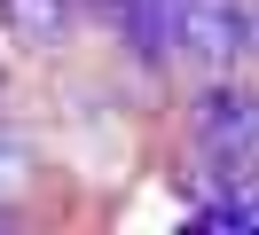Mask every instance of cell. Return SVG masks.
I'll return each instance as SVG.
<instances>
[{"label":"cell","instance_id":"cell-1","mask_svg":"<svg viewBox=\"0 0 259 235\" xmlns=\"http://www.w3.org/2000/svg\"><path fill=\"white\" fill-rule=\"evenodd\" d=\"M173 55L228 71L236 55H251V0H181L173 8Z\"/></svg>","mask_w":259,"mask_h":235},{"label":"cell","instance_id":"cell-2","mask_svg":"<svg viewBox=\"0 0 259 235\" xmlns=\"http://www.w3.org/2000/svg\"><path fill=\"white\" fill-rule=\"evenodd\" d=\"M196 141L220 165H259V94L251 86H212L196 102Z\"/></svg>","mask_w":259,"mask_h":235},{"label":"cell","instance_id":"cell-3","mask_svg":"<svg viewBox=\"0 0 259 235\" xmlns=\"http://www.w3.org/2000/svg\"><path fill=\"white\" fill-rule=\"evenodd\" d=\"M71 0H0V31H8V39L16 47H55L71 31Z\"/></svg>","mask_w":259,"mask_h":235},{"label":"cell","instance_id":"cell-4","mask_svg":"<svg viewBox=\"0 0 259 235\" xmlns=\"http://www.w3.org/2000/svg\"><path fill=\"white\" fill-rule=\"evenodd\" d=\"M173 8L181 0H118V24H126L134 55H149V63L173 55Z\"/></svg>","mask_w":259,"mask_h":235},{"label":"cell","instance_id":"cell-5","mask_svg":"<svg viewBox=\"0 0 259 235\" xmlns=\"http://www.w3.org/2000/svg\"><path fill=\"white\" fill-rule=\"evenodd\" d=\"M24 172H32V149H24V133H16V125L0 118V188H16Z\"/></svg>","mask_w":259,"mask_h":235},{"label":"cell","instance_id":"cell-6","mask_svg":"<svg viewBox=\"0 0 259 235\" xmlns=\"http://www.w3.org/2000/svg\"><path fill=\"white\" fill-rule=\"evenodd\" d=\"M251 47H259V0H251Z\"/></svg>","mask_w":259,"mask_h":235}]
</instances>
